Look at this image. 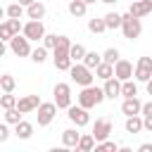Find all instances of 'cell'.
<instances>
[{
  "label": "cell",
  "mask_w": 152,
  "mask_h": 152,
  "mask_svg": "<svg viewBox=\"0 0 152 152\" xmlns=\"http://www.w3.org/2000/svg\"><path fill=\"white\" fill-rule=\"evenodd\" d=\"M138 150H140V152H152V142H142Z\"/></svg>",
  "instance_id": "cell-42"
},
{
  "label": "cell",
  "mask_w": 152,
  "mask_h": 152,
  "mask_svg": "<svg viewBox=\"0 0 152 152\" xmlns=\"http://www.w3.org/2000/svg\"><path fill=\"white\" fill-rule=\"evenodd\" d=\"M86 2H88V5H95V2H97V0H86Z\"/></svg>",
  "instance_id": "cell-46"
},
{
  "label": "cell",
  "mask_w": 152,
  "mask_h": 152,
  "mask_svg": "<svg viewBox=\"0 0 152 152\" xmlns=\"http://www.w3.org/2000/svg\"><path fill=\"white\" fill-rule=\"evenodd\" d=\"M114 76H116L119 81H128V78L135 76V69H133V64H131L128 59H119V62L114 64Z\"/></svg>",
  "instance_id": "cell-10"
},
{
  "label": "cell",
  "mask_w": 152,
  "mask_h": 152,
  "mask_svg": "<svg viewBox=\"0 0 152 152\" xmlns=\"http://www.w3.org/2000/svg\"><path fill=\"white\" fill-rule=\"evenodd\" d=\"M100 2H104V5H116L119 0H100Z\"/></svg>",
  "instance_id": "cell-45"
},
{
  "label": "cell",
  "mask_w": 152,
  "mask_h": 152,
  "mask_svg": "<svg viewBox=\"0 0 152 152\" xmlns=\"http://www.w3.org/2000/svg\"><path fill=\"white\" fill-rule=\"evenodd\" d=\"M121 112L126 116H133V114H142V102L138 97H124L121 102Z\"/></svg>",
  "instance_id": "cell-15"
},
{
  "label": "cell",
  "mask_w": 152,
  "mask_h": 152,
  "mask_svg": "<svg viewBox=\"0 0 152 152\" xmlns=\"http://www.w3.org/2000/svg\"><path fill=\"white\" fill-rule=\"evenodd\" d=\"M86 12H88V2L86 0H69V14L71 17L81 19V17H86Z\"/></svg>",
  "instance_id": "cell-20"
},
{
  "label": "cell",
  "mask_w": 152,
  "mask_h": 152,
  "mask_svg": "<svg viewBox=\"0 0 152 152\" xmlns=\"http://www.w3.org/2000/svg\"><path fill=\"white\" fill-rule=\"evenodd\" d=\"M102 62H104V59H102V55H100V52H95V50H93V52H86V57H83V64H86V66H90L93 71H95Z\"/></svg>",
  "instance_id": "cell-25"
},
{
  "label": "cell",
  "mask_w": 152,
  "mask_h": 152,
  "mask_svg": "<svg viewBox=\"0 0 152 152\" xmlns=\"http://www.w3.org/2000/svg\"><path fill=\"white\" fill-rule=\"evenodd\" d=\"M28 40H43L45 38V26H43V21L40 19H31V21H26L24 24V31H21Z\"/></svg>",
  "instance_id": "cell-8"
},
{
  "label": "cell",
  "mask_w": 152,
  "mask_h": 152,
  "mask_svg": "<svg viewBox=\"0 0 152 152\" xmlns=\"http://www.w3.org/2000/svg\"><path fill=\"white\" fill-rule=\"evenodd\" d=\"M95 76H97V78H102V81L112 78V76H114V64H109V62H102V64L95 69Z\"/></svg>",
  "instance_id": "cell-26"
},
{
  "label": "cell",
  "mask_w": 152,
  "mask_h": 152,
  "mask_svg": "<svg viewBox=\"0 0 152 152\" xmlns=\"http://www.w3.org/2000/svg\"><path fill=\"white\" fill-rule=\"evenodd\" d=\"M121 33H124L126 40H135V38H140V33H142V24H140V19L133 17L131 12H126V14H124V21H121Z\"/></svg>",
  "instance_id": "cell-3"
},
{
  "label": "cell",
  "mask_w": 152,
  "mask_h": 152,
  "mask_svg": "<svg viewBox=\"0 0 152 152\" xmlns=\"http://www.w3.org/2000/svg\"><path fill=\"white\" fill-rule=\"evenodd\" d=\"M116 150H121V147L116 142H112V140H102V142L95 145V152H116Z\"/></svg>",
  "instance_id": "cell-35"
},
{
  "label": "cell",
  "mask_w": 152,
  "mask_h": 152,
  "mask_svg": "<svg viewBox=\"0 0 152 152\" xmlns=\"http://www.w3.org/2000/svg\"><path fill=\"white\" fill-rule=\"evenodd\" d=\"M142 114H152V100L150 102H142Z\"/></svg>",
  "instance_id": "cell-41"
},
{
  "label": "cell",
  "mask_w": 152,
  "mask_h": 152,
  "mask_svg": "<svg viewBox=\"0 0 152 152\" xmlns=\"http://www.w3.org/2000/svg\"><path fill=\"white\" fill-rule=\"evenodd\" d=\"M69 50H71V40L66 36H59V40H57V45L52 50V57H71Z\"/></svg>",
  "instance_id": "cell-18"
},
{
  "label": "cell",
  "mask_w": 152,
  "mask_h": 152,
  "mask_svg": "<svg viewBox=\"0 0 152 152\" xmlns=\"http://www.w3.org/2000/svg\"><path fill=\"white\" fill-rule=\"evenodd\" d=\"M52 95H55V102L59 109H69L71 107V86L69 83H57L52 88Z\"/></svg>",
  "instance_id": "cell-6"
},
{
  "label": "cell",
  "mask_w": 152,
  "mask_h": 152,
  "mask_svg": "<svg viewBox=\"0 0 152 152\" xmlns=\"http://www.w3.org/2000/svg\"><path fill=\"white\" fill-rule=\"evenodd\" d=\"M57 102L52 100V102H40V107L36 109V119H38V126H50L52 124V119L57 116Z\"/></svg>",
  "instance_id": "cell-4"
},
{
  "label": "cell",
  "mask_w": 152,
  "mask_h": 152,
  "mask_svg": "<svg viewBox=\"0 0 152 152\" xmlns=\"http://www.w3.org/2000/svg\"><path fill=\"white\" fill-rule=\"evenodd\" d=\"M109 133H112V121H109V119H95V126H93V135H95V140L102 142V140L109 138Z\"/></svg>",
  "instance_id": "cell-11"
},
{
  "label": "cell",
  "mask_w": 152,
  "mask_h": 152,
  "mask_svg": "<svg viewBox=\"0 0 152 152\" xmlns=\"http://www.w3.org/2000/svg\"><path fill=\"white\" fill-rule=\"evenodd\" d=\"M38 107H40V97H38V95H24V97H19V102H17V109H19L21 114L36 112Z\"/></svg>",
  "instance_id": "cell-12"
},
{
  "label": "cell",
  "mask_w": 152,
  "mask_h": 152,
  "mask_svg": "<svg viewBox=\"0 0 152 152\" xmlns=\"http://www.w3.org/2000/svg\"><path fill=\"white\" fill-rule=\"evenodd\" d=\"M5 121H7V124H12V126H17V124L21 121V112H19L17 107H12V109H5Z\"/></svg>",
  "instance_id": "cell-32"
},
{
  "label": "cell",
  "mask_w": 152,
  "mask_h": 152,
  "mask_svg": "<svg viewBox=\"0 0 152 152\" xmlns=\"http://www.w3.org/2000/svg\"><path fill=\"white\" fill-rule=\"evenodd\" d=\"M17 102H19V100H17L12 93H5V95L0 97V107H2V109H12V107H17Z\"/></svg>",
  "instance_id": "cell-36"
},
{
  "label": "cell",
  "mask_w": 152,
  "mask_h": 152,
  "mask_svg": "<svg viewBox=\"0 0 152 152\" xmlns=\"http://www.w3.org/2000/svg\"><path fill=\"white\" fill-rule=\"evenodd\" d=\"M145 88H147V95H152V78H150V81L145 83Z\"/></svg>",
  "instance_id": "cell-43"
},
{
  "label": "cell",
  "mask_w": 152,
  "mask_h": 152,
  "mask_svg": "<svg viewBox=\"0 0 152 152\" xmlns=\"http://www.w3.org/2000/svg\"><path fill=\"white\" fill-rule=\"evenodd\" d=\"M102 59H104V62H109V64H116V62L121 59V55H119V50H116V48H107V50L102 52Z\"/></svg>",
  "instance_id": "cell-34"
},
{
  "label": "cell",
  "mask_w": 152,
  "mask_h": 152,
  "mask_svg": "<svg viewBox=\"0 0 152 152\" xmlns=\"http://www.w3.org/2000/svg\"><path fill=\"white\" fill-rule=\"evenodd\" d=\"M126 133L135 135L140 131H145V121H142V114H133V116H126V124H124Z\"/></svg>",
  "instance_id": "cell-16"
},
{
  "label": "cell",
  "mask_w": 152,
  "mask_h": 152,
  "mask_svg": "<svg viewBox=\"0 0 152 152\" xmlns=\"http://www.w3.org/2000/svg\"><path fill=\"white\" fill-rule=\"evenodd\" d=\"M69 76H71V81L78 83L81 88H83V86H93V81H95V71H93L90 66H86L83 62H74L71 69H69Z\"/></svg>",
  "instance_id": "cell-2"
},
{
  "label": "cell",
  "mask_w": 152,
  "mask_h": 152,
  "mask_svg": "<svg viewBox=\"0 0 152 152\" xmlns=\"http://www.w3.org/2000/svg\"><path fill=\"white\" fill-rule=\"evenodd\" d=\"M26 17H28V19H43V17H45V5L38 2V0L31 2V5L26 7Z\"/></svg>",
  "instance_id": "cell-21"
},
{
  "label": "cell",
  "mask_w": 152,
  "mask_h": 152,
  "mask_svg": "<svg viewBox=\"0 0 152 152\" xmlns=\"http://www.w3.org/2000/svg\"><path fill=\"white\" fill-rule=\"evenodd\" d=\"M102 88H104V95H107V100H116V97H121V81H119L116 76L107 78Z\"/></svg>",
  "instance_id": "cell-14"
},
{
  "label": "cell",
  "mask_w": 152,
  "mask_h": 152,
  "mask_svg": "<svg viewBox=\"0 0 152 152\" xmlns=\"http://www.w3.org/2000/svg\"><path fill=\"white\" fill-rule=\"evenodd\" d=\"M121 21H124V14H116V12H107V14H104V24H107V31L121 28Z\"/></svg>",
  "instance_id": "cell-24"
},
{
  "label": "cell",
  "mask_w": 152,
  "mask_h": 152,
  "mask_svg": "<svg viewBox=\"0 0 152 152\" xmlns=\"http://www.w3.org/2000/svg\"><path fill=\"white\" fill-rule=\"evenodd\" d=\"M14 36H17V33L10 28V24H7V19H5V21L0 24V40H2V43H10Z\"/></svg>",
  "instance_id": "cell-31"
},
{
  "label": "cell",
  "mask_w": 152,
  "mask_h": 152,
  "mask_svg": "<svg viewBox=\"0 0 152 152\" xmlns=\"http://www.w3.org/2000/svg\"><path fill=\"white\" fill-rule=\"evenodd\" d=\"M14 86H17V81H14L12 74H2V76H0V88H2V93H12Z\"/></svg>",
  "instance_id": "cell-30"
},
{
  "label": "cell",
  "mask_w": 152,
  "mask_h": 152,
  "mask_svg": "<svg viewBox=\"0 0 152 152\" xmlns=\"http://www.w3.org/2000/svg\"><path fill=\"white\" fill-rule=\"evenodd\" d=\"M17 2H21L24 7H28V5H31V2H36V0H17Z\"/></svg>",
  "instance_id": "cell-44"
},
{
  "label": "cell",
  "mask_w": 152,
  "mask_h": 152,
  "mask_svg": "<svg viewBox=\"0 0 152 152\" xmlns=\"http://www.w3.org/2000/svg\"><path fill=\"white\" fill-rule=\"evenodd\" d=\"M7 45H10V50H12L17 57H31V52H33V50H31V40H28L24 33H17Z\"/></svg>",
  "instance_id": "cell-5"
},
{
  "label": "cell",
  "mask_w": 152,
  "mask_h": 152,
  "mask_svg": "<svg viewBox=\"0 0 152 152\" xmlns=\"http://www.w3.org/2000/svg\"><path fill=\"white\" fill-rule=\"evenodd\" d=\"M31 59H33L36 64H43V62L48 59V48H45V45H40V48H36V50L31 52Z\"/></svg>",
  "instance_id": "cell-33"
},
{
  "label": "cell",
  "mask_w": 152,
  "mask_h": 152,
  "mask_svg": "<svg viewBox=\"0 0 152 152\" xmlns=\"http://www.w3.org/2000/svg\"><path fill=\"white\" fill-rule=\"evenodd\" d=\"M66 116H69V121H71L74 126H78V128H83V126L90 124V114H88V109L81 107V104H71V107L66 109Z\"/></svg>",
  "instance_id": "cell-7"
},
{
  "label": "cell",
  "mask_w": 152,
  "mask_h": 152,
  "mask_svg": "<svg viewBox=\"0 0 152 152\" xmlns=\"http://www.w3.org/2000/svg\"><path fill=\"white\" fill-rule=\"evenodd\" d=\"M142 121H145V131L152 133V114H142Z\"/></svg>",
  "instance_id": "cell-40"
},
{
  "label": "cell",
  "mask_w": 152,
  "mask_h": 152,
  "mask_svg": "<svg viewBox=\"0 0 152 152\" xmlns=\"http://www.w3.org/2000/svg\"><path fill=\"white\" fill-rule=\"evenodd\" d=\"M86 52H88V50H86L81 43H71V50H69V55H71V59H74V62H83Z\"/></svg>",
  "instance_id": "cell-29"
},
{
  "label": "cell",
  "mask_w": 152,
  "mask_h": 152,
  "mask_svg": "<svg viewBox=\"0 0 152 152\" xmlns=\"http://www.w3.org/2000/svg\"><path fill=\"white\" fill-rule=\"evenodd\" d=\"M102 100H107L104 88H95V86H83L78 93V104L86 109H93L97 104H102Z\"/></svg>",
  "instance_id": "cell-1"
},
{
  "label": "cell",
  "mask_w": 152,
  "mask_h": 152,
  "mask_svg": "<svg viewBox=\"0 0 152 152\" xmlns=\"http://www.w3.org/2000/svg\"><path fill=\"white\" fill-rule=\"evenodd\" d=\"M7 24H10V28H12L14 33H21V31H24V24H21L19 19H10V17H7Z\"/></svg>",
  "instance_id": "cell-38"
},
{
  "label": "cell",
  "mask_w": 152,
  "mask_h": 152,
  "mask_svg": "<svg viewBox=\"0 0 152 152\" xmlns=\"http://www.w3.org/2000/svg\"><path fill=\"white\" fill-rule=\"evenodd\" d=\"M88 31H90V33H104V31H107V24H104V17H102V19H97V17H93V19H88Z\"/></svg>",
  "instance_id": "cell-27"
},
{
  "label": "cell",
  "mask_w": 152,
  "mask_h": 152,
  "mask_svg": "<svg viewBox=\"0 0 152 152\" xmlns=\"http://www.w3.org/2000/svg\"><path fill=\"white\" fill-rule=\"evenodd\" d=\"M10 138V128H7V121L5 124H0V142H5Z\"/></svg>",
  "instance_id": "cell-39"
},
{
  "label": "cell",
  "mask_w": 152,
  "mask_h": 152,
  "mask_svg": "<svg viewBox=\"0 0 152 152\" xmlns=\"http://www.w3.org/2000/svg\"><path fill=\"white\" fill-rule=\"evenodd\" d=\"M135 95H138V83H133L131 78L121 81V97H135Z\"/></svg>",
  "instance_id": "cell-28"
},
{
  "label": "cell",
  "mask_w": 152,
  "mask_h": 152,
  "mask_svg": "<svg viewBox=\"0 0 152 152\" xmlns=\"http://www.w3.org/2000/svg\"><path fill=\"white\" fill-rule=\"evenodd\" d=\"M5 14H7L10 19H21V17L26 14V7H24L21 2H12V5L5 7Z\"/></svg>",
  "instance_id": "cell-23"
},
{
  "label": "cell",
  "mask_w": 152,
  "mask_h": 152,
  "mask_svg": "<svg viewBox=\"0 0 152 152\" xmlns=\"http://www.w3.org/2000/svg\"><path fill=\"white\" fill-rule=\"evenodd\" d=\"M57 40H59V36H57V33H45V38H43V45H45L48 50H55Z\"/></svg>",
  "instance_id": "cell-37"
},
{
  "label": "cell",
  "mask_w": 152,
  "mask_h": 152,
  "mask_svg": "<svg viewBox=\"0 0 152 152\" xmlns=\"http://www.w3.org/2000/svg\"><path fill=\"white\" fill-rule=\"evenodd\" d=\"M95 145H97L95 135H93V133H83V135H81V140H78V147H76V150H78V152H90Z\"/></svg>",
  "instance_id": "cell-22"
},
{
  "label": "cell",
  "mask_w": 152,
  "mask_h": 152,
  "mask_svg": "<svg viewBox=\"0 0 152 152\" xmlns=\"http://www.w3.org/2000/svg\"><path fill=\"white\" fill-rule=\"evenodd\" d=\"M128 12H131L133 17H138V19H142L145 14L152 12V0H133L131 7H128Z\"/></svg>",
  "instance_id": "cell-13"
},
{
  "label": "cell",
  "mask_w": 152,
  "mask_h": 152,
  "mask_svg": "<svg viewBox=\"0 0 152 152\" xmlns=\"http://www.w3.org/2000/svg\"><path fill=\"white\" fill-rule=\"evenodd\" d=\"M76 128H78V126H76ZM76 128H64V131H62V147H66V150H69V147H78V140H81L83 133H78Z\"/></svg>",
  "instance_id": "cell-17"
},
{
  "label": "cell",
  "mask_w": 152,
  "mask_h": 152,
  "mask_svg": "<svg viewBox=\"0 0 152 152\" xmlns=\"http://www.w3.org/2000/svg\"><path fill=\"white\" fill-rule=\"evenodd\" d=\"M14 135L19 138V140H28L31 135H33V124H28V121H19L17 126H14Z\"/></svg>",
  "instance_id": "cell-19"
},
{
  "label": "cell",
  "mask_w": 152,
  "mask_h": 152,
  "mask_svg": "<svg viewBox=\"0 0 152 152\" xmlns=\"http://www.w3.org/2000/svg\"><path fill=\"white\" fill-rule=\"evenodd\" d=\"M152 78V57H140L135 62V81L147 83Z\"/></svg>",
  "instance_id": "cell-9"
}]
</instances>
